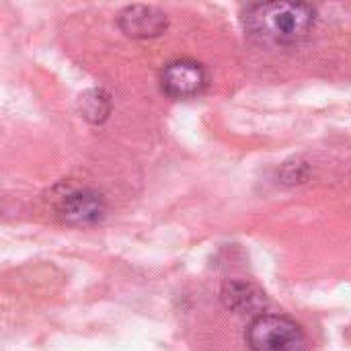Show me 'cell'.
I'll return each instance as SVG.
<instances>
[{
  "mask_svg": "<svg viewBox=\"0 0 351 351\" xmlns=\"http://www.w3.org/2000/svg\"><path fill=\"white\" fill-rule=\"evenodd\" d=\"M317 21V10L306 2H259L243 12L245 31L263 43L296 45L304 41Z\"/></svg>",
  "mask_w": 351,
  "mask_h": 351,
  "instance_id": "obj_1",
  "label": "cell"
},
{
  "mask_svg": "<svg viewBox=\"0 0 351 351\" xmlns=\"http://www.w3.org/2000/svg\"><path fill=\"white\" fill-rule=\"evenodd\" d=\"M251 351H306L302 327L282 315H259L247 329Z\"/></svg>",
  "mask_w": 351,
  "mask_h": 351,
  "instance_id": "obj_2",
  "label": "cell"
},
{
  "mask_svg": "<svg viewBox=\"0 0 351 351\" xmlns=\"http://www.w3.org/2000/svg\"><path fill=\"white\" fill-rule=\"evenodd\" d=\"M51 206L56 216L68 224H95L105 216V202L97 191L70 183L58 187Z\"/></svg>",
  "mask_w": 351,
  "mask_h": 351,
  "instance_id": "obj_3",
  "label": "cell"
},
{
  "mask_svg": "<svg viewBox=\"0 0 351 351\" xmlns=\"http://www.w3.org/2000/svg\"><path fill=\"white\" fill-rule=\"evenodd\" d=\"M208 86L206 68L189 58L169 62L160 72V88L171 99H191Z\"/></svg>",
  "mask_w": 351,
  "mask_h": 351,
  "instance_id": "obj_4",
  "label": "cell"
},
{
  "mask_svg": "<svg viewBox=\"0 0 351 351\" xmlns=\"http://www.w3.org/2000/svg\"><path fill=\"white\" fill-rule=\"evenodd\" d=\"M117 27L134 39H148V37H158L167 31L169 19L167 14L148 4H132L125 6L117 14Z\"/></svg>",
  "mask_w": 351,
  "mask_h": 351,
  "instance_id": "obj_5",
  "label": "cell"
},
{
  "mask_svg": "<svg viewBox=\"0 0 351 351\" xmlns=\"http://www.w3.org/2000/svg\"><path fill=\"white\" fill-rule=\"evenodd\" d=\"M220 298L224 302L226 308L239 313V315H247V313H259L265 306V296L261 290H257L253 284L249 282H241V280H232L226 282L222 286Z\"/></svg>",
  "mask_w": 351,
  "mask_h": 351,
  "instance_id": "obj_6",
  "label": "cell"
},
{
  "mask_svg": "<svg viewBox=\"0 0 351 351\" xmlns=\"http://www.w3.org/2000/svg\"><path fill=\"white\" fill-rule=\"evenodd\" d=\"M80 113L84 119L93 121V123H101L107 119L109 111H111V99L105 90H99V88H93V90H86L80 101Z\"/></svg>",
  "mask_w": 351,
  "mask_h": 351,
  "instance_id": "obj_7",
  "label": "cell"
}]
</instances>
